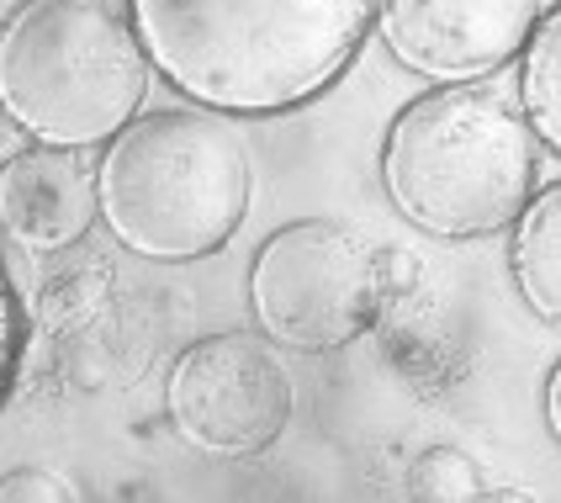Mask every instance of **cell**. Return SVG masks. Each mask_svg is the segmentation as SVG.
Instances as JSON below:
<instances>
[{"label":"cell","instance_id":"obj_4","mask_svg":"<svg viewBox=\"0 0 561 503\" xmlns=\"http://www.w3.org/2000/svg\"><path fill=\"white\" fill-rule=\"evenodd\" d=\"M149 59L101 0H27L0 27V117L48 149H95L138 117Z\"/></svg>","mask_w":561,"mask_h":503},{"label":"cell","instance_id":"obj_9","mask_svg":"<svg viewBox=\"0 0 561 503\" xmlns=\"http://www.w3.org/2000/svg\"><path fill=\"white\" fill-rule=\"evenodd\" d=\"M508 271H514L519 297L530 302V313L561 329V181L535 191L525 213L514 218Z\"/></svg>","mask_w":561,"mask_h":503},{"label":"cell","instance_id":"obj_10","mask_svg":"<svg viewBox=\"0 0 561 503\" xmlns=\"http://www.w3.org/2000/svg\"><path fill=\"white\" fill-rule=\"evenodd\" d=\"M519 112L530 123L535 144L561 159V0L535 16L530 37L519 48Z\"/></svg>","mask_w":561,"mask_h":503},{"label":"cell","instance_id":"obj_6","mask_svg":"<svg viewBox=\"0 0 561 503\" xmlns=\"http://www.w3.org/2000/svg\"><path fill=\"white\" fill-rule=\"evenodd\" d=\"M164 413L175 435L207 456H260L291 419V377L280 350L244 329L196 340L164 377Z\"/></svg>","mask_w":561,"mask_h":503},{"label":"cell","instance_id":"obj_7","mask_svg":"<svg viewBox=\"0 0 561 503\" xmlns=\"http://www.w3.org/2000/svg\"><path fill=\"white\" fill-rule=\"evenodd\" d=\"M540 0H376L371 32L408 75L471 85L519 59Z\"/></svg>","mask_w":561,"mask_h":503},{"label":"cell","instance_id":"obj_1","mask_svg":"<svg viewBox=\"0 0 561 503\" xmlns=\"http://www.w3.org/2000/svg\"><path fill=\"white\" fill-rule=\"evenodd\" d=\"M164 85L218 117L297 112L355 64L376 0H127Z\"/></svg>","mask_w":561,"mask_h":503},{"label":"cell","instance_id":"obj_8","mask_svg":"<svg viewBox=\"0 0 561 503\" xmlns=\"http://www.w3.org/2000/svg\"><path fill=\"white\" fill-rule=\"evenodd\" d=\"M101 218L95 170H85L75 149L32 144L0 164V228L32 254H59L85 239Z\"/></svg>","mask_w":561,"mask_h":503},{"label":"cell","instance_id":"obj_12","mask_svg":"<svg viewBox=\"0 0 561 503\" xmlns=\"http://www.w3.org/2000/svg\"><path fill=\"white\" fill-rule=\"evenodd\" d=\"M69 503L85 499V488L75 477H59L54 467H16L11 477H0V503Z\"/></svg>","mask_w":561,"mask_h":503},{"label":"cell","instance_id":"obj_3","mask_svg":"<svg viewBox=\"0 0 561 503\" xmlns=\"http://www.w3.org/2000/svg\"><path fill=\"white\" fill-rule=\"evenodd\" d=\"M535 133L493 85L413 95L381 138V191L430 239H482L514 228L535 196Z\"/></svg>","mask_w":561,"mask_h":503},{"label":"cell","instance_id":"obj_5","mask_svg":"<svg viewBox=\"0 0 561 503\" xmlns=\"http://www.w3.org/2000/svg\"><path fill=\"white\" fill-rule=\"evenodd\" d=\"M381 260L334 218L276 228L250 260V313L276 350L323 355L360 340L381 313Z\"/></svg>","mask_w":561,"mask_h":503},{"label":"cell","instance_id":"obj_13","mask_svg":"<svg viewBox=\"0 0 561 503\" xmlns=\"http://www.w3.org/2000/svg\"><path fill=\"white\" fill-rule=\"evenodd\" d=\"M16 361H22V297H16V282L0 260V403L16 381Z\"/></svg>","mask_w":561,"mask_h":503},{"label":"cell","instance_id":"obj_11","mask_svg":"<svg viewBox=\"0 0 561 503\" xmlns=\"http://www.w3.org/2000/svg\"><path fill=\"white\" fill-rule=\"evenodd\" d=\"M408 493L430 503H467V499H488V482L471 467V456L450 450V445H430L408 467Z\"/></svg>","mask_w":561,"mask_h":503},{"label":"cell","instance_id":"obj_14","mask_svg":"<svg viewBox=\"0 0 561 503\" xmlns=\"http://www.w3.org/2000/svg\"><path fill=\"white\" fill-rule=\"evenodd\" d=\"M540 413H546V430H551V441L561 450V361L551 366V377H546V398H540Z\"/></svg>","mask_w":561,"mask_h":503},{"label":"cell","instance_id":"obj_2","mask_svg":"<svg viewBox=\"0 0 561 503\" xmlns=\"http://www.w3.org/2000/svg\"><path fill=\"white\" fill-rule=\"evenodd\" d=\"M250 149L207 106L138 112L101 144L95 202L112 239L154 265L218 254L250 213Z\"/></svg>","mask_w":561,"mask_h":503}]
</instances>
